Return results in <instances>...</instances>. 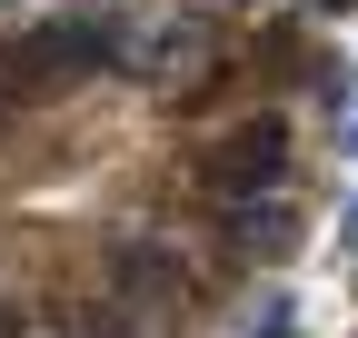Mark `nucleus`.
<instances>
[{"label":"nucleus","mask_w":358,"mask_h":338,"mask_svg":"<svg viewBox=\"0 0 358 338\" xmlns=\"http://www.w3.org/2000/svg\"><path fill=\"white\" fill-rule=\"evenodd\" d=\"M289 199H239V209H219V239H229L239 249V259H279V249H289Z\"/></svg>","instance_id":"4"},{"label":"nucleus","mask_w":358,"mask_h":338,"mask_svg":"<svg viewBox=\"0 0 358 338\" xmlns=\"http://www.w3.org/2000/svg\"><path fill=\"white\" fill-rule=\"evenodd\" d=\"M199 189H209V209H239V199H279V189H289V130H279V119H249V130H229V140L209 149Z\"/></svg>","instance_id":"2"},{"label":"nucleus","mask_w":358,"mask_h":338,"mask_svg":"<svg viewBox=\"0 0 358 338\" xmlns=\"http://www.w3.org/2000/svg\"><path fill=\"white\" fill-rule=\"evenodd\" d=\"M110 288H120L129 309H169L179 288H189V269H179L159 239H120V249H110Z\"/></svg>","instance_id":"3"},{"label":"nucleus","mask_w":358,"mask_h":338,"mask_svg":"<svg viewBox=\"0 0 358 338\" xmlns=\"http://www.w3.org/2000/svg\"><path fill=\"white\" fill-rule=\"evenodd\" d=\"M100 60H120V30L110 20H40V30H20V40H0V100H40V90H60V80H80V70H100Z\"/></svg>","instance_id":"1"}]
</instances>
